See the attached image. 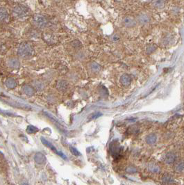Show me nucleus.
<instances>
[{
    "instance_id": "6e6552de",
    "label": "nucleus",
    "mask_w": 184,
    "mask_h": 185,
    "mask_svg": "<svg viewBox=\"0 0 184 185\" xmlns=\"http://www.w3.org/2000/svg\"><path fill=\"white\" fill-rule=\"evenodd\" d=\"M176 158H177V157H176L175 154L173 152H168L165 155L164 162L167 164H172L175 162Z\"/></svg>"
},
{
    "instance_id": "bb28decb",
    "label": "nucleus",
    "mask_w": 184,
    "mask_h": 185,
    "mask_svg": "<svg viewBox=\"0 0 184 185\" xmlns=\"http://www.w3.org/2000/svg\"><path fill=\"white\" fill-rule=\"evenodd\" d=\"M119 40V36L117 35H114L113 36V41H114V42H117V41H118V40Z\"/></svg>"
},
{
    "instance_id": "412c9836",
    "label": "nucleus",
    "mask_w": 184,
    "mask_h": 185,
    "mask_svg": "<svg viewBox=\"0 0 184 185\" xmlns=\"http://www.w3.org/2000/svg\"><path fill=\"white\" fill-rule=\"evenodd\" d=\"M90 68H91L92 70L95 72H97L100 71L101 70V66H99L98 63H93L91 65H90Z\"/></svg>"
},
{
    "instance_id": "5701e85b",
    "label": "nucleus",
    "mask_w": 184,
    "mask_h": 185,
    "mask_svg": "<svg viewBox=\"0 0 184 185\" xmlns=\"http://www.w3.org/2000/svg\"><path fill=\"white\" fill-rule=\"evenodd\" d=\"M126 171H127V173H129V174H133V173H137V169L133 166H129L126 169Z\"/></svg>"
},
{
    "instance_id": "20e7f679",
    "label": "nucleus",
    "mask_w": 184,
    "mask_h": 185,
    "mask_svg": "<svg viewBox=\"0 0 184 185\" xmlns=\"http://www.w3.org/2000/svg\"><path fill=\"white\" fill-rule=\"evenodd\" d=\"M110 152L115 158H117L122 152V147L119 145L118 140H113L110 144Z\"/></svg>"
},
{
    "instance_id": "39448f33",
    "label": "nucleus",
    "mask_w": 184,
    "mask_h": 185,
    "mask_svg": "<svg viewBox=\"0 0 184 185\" xmlns=\"http://www.w3.org/2000/svg\"><path fill=\"white\" fill-rule=\"evenodd\" d=\"M40 139H41V141H42V143H43V145H45V146H47V147H49V148H50V149H51V150L54 151L55 153L57 154L58 155H59L60 157H61V158L63 159V160H66V159H67V157H66V156L64 155V154L62 152H59V151H58L57 150H56V147H55L51 143H49V141H47L46 139H44L43 137H42Z\"/></svg>"
},
{
    "instance_id": "f8f14e48",
    "label": "nucleus",
    "mask_w": 184,
    "mask_h": 185,
    "mask_svg": "<svg viewBox=\"0 0 184 185\" xmlns=\"http://www.w3.org/2000/svg\"><path fill=\"white\" fill-rule=\"evenodd\" d=\"M120 82L125 86H128L130 85L131 82V78L128 74H125L121 76Z\"/></svg>"
},
{
    "instance_id": "2eb2a0df",
    "label": "nucleus",
    "mask_w": 184,
    "mask_h": 185,
    "mask_svg": "<svg viewBox=\"0 0 184 185\" xmlns=\"http://www.w3.org/2000/svg\"><path fill=\"white\" fill-rule=\"evenodd\" d=\"M156 140H157V137H156V134H151L149 135H148L146 137V142L149 145H153L156 142Z\"/></svg>"
},
{
    "instance_id": "9b49d317",
    "label": "nucleus",
    "mask_w": 184,
    "mask_h": 185,
    "mask_svg": "<svg viewBox=\"0 0 184 185\" xmlns=\"http://www.w3.org/2000/svg\"><path fill=\"white\" fill-rule=\"evenodd\" d=\"M8 65L12 69H17L19 67H20V61H18V59L15 58H9L8 60Z\"/></svg>"
},
{
    "instance_id": "f3484780",
    "label": "nucleus",
    "mask_w": 184,
    "mask_h": 185,
    "mask_svg": "<svg viewBox=\"0 0 184 185\" xmlns=\"http://www.w3.org/2000/svg\"><path fill=\"white\" fill-rule=\"evenodd\" d=\"M67 83L65 81L61 80L57 83V88L59 90H61V91H64V90H65L67 89Z\"/></svg>"
},
{
    "instance_id": "393cba45",
    "label": "nucleus",
    "mask_w": 184,
    "mask_h": 185,
    "mask_svg": "<svg viewBox=\"0 0 184 185\" xmlns=\"http://www.w3.org/2000/svg\"><path fill=\"white\" fill-rule=\"evenodd\" d=\"M101 116V113H95L92 115V116L90 117V118H91V119H95V118H97L98 117H99Z\"/></svg>"
},
{
    "instance_id": "aec40b11",
    "label": "nucleus",
    "mask_w": 184,
    "mask_h": 185,
    "mask_svg": "<svg viewBox=\"0 0 184 185\" xmlns=\"http://www.w3.org/2000/svg\"><path fill=\"white\" fill-rule=\"evenodd\" d=\"M174 170L178 173L184 172V162H180L174 166Z\"/></svg>"
},
{
    "instance_id": "a211bd4d",
    "label": "nucleus",
    "mask_w": 184,
    "mask_h": 185,
    "mask_svg": "<svg viewBox=\"0 0 184 185\" xmlns=\"http://www.w3.org/2000/svg\"><path fill=\"white\" fill-rule=\"evenodd\" d=\"M148 169L150 172L154 173H157L160 171V168L158 165L155 164L154 163H150L148 165Z\"/></svg>"
},
{
    "instance_id": "6ab92c4d",
    "label": "nucleus",
    "mask_w": 184,
    "mask_h": 185,
    "mask_svg": "<svg viewBox=\"0 0 184 185\" xmlns=\"http://www.w3.org/2000/svg\"><path fill=\"white\" fill-rule=\"evenodd\" d=\"M162 181L166 184H172L174 182V179L169 174H165L162 178Z\"/></svg>"
},
{
    "instance_id": "f257e3e1",
    "label": "nucleus",
    "mask_w": 184,
    "mask_h": 185,
    "mask_svg": "<svg viewBox=\"0 0 184 185\" xmlns=\"http://www.w3.org/2000/svg\"><path fill=\"white\" fill-rule=\"evenodd\" d=\"M29 9L28 7L22 4H18L14 6L12 13L15 18L18 19H24L27 18L29 15Z\"/></svg>"
},
{
    "instance_id": "1a4fd4ad",
    "label": "nucleus",
    "mask_w": 184,
    "mask_h": 185,
    "mask_svg": "<svg viewBox=\"0 0 184 185\" xmlns=\"http://www.w3.org/2000/svg\"><path fill=\"white\" fill-rule=\"evenodd\" d=\"M9 19L8 11L4 8H0V22H7Z\"/></svg>"
},
{
    "instance_id": "9d476101",
    "label": "nucleus",
    "mask_w": 184,
    "mask_h": 185,
    "mask_svg": "<svg viewBox=\"0 0 184 185\" xmlns=\"http://www.w3.org/2000/svg\"><path fill=\"white\" fill-rule=\"evenodd\" d=\"M34 160L38 164H43L46 162V157L41 152H37L34 156Z\"/></svg>"
},
{
    "instance_id": "423d86ee",
    "label": "nucleus",
    "mask_w": 184,
    "mask_h": 185,
    "mask_svg": "<svg viewBox=\"0 0 184 185\" xmlns=\"http://www.w3.org/2000/svg\"><path fill=\"white\" fill-rule=\"evenodd\" d=\"M151 21V17L148 14L145 13H141L137 16V22L142 25H146Z\"/></svg>"
},
{
    "instance_id": "a878e982",
    "label": "nucleus",
    "mask_w": 184,
    "mask_h": 185,
    "mask_svg": "<svg viewBox=\"0 0 184 185\" xmlns=\"http://www.w3.org/2000/svg\"><path fill=\"white\" fill-rule=\"evenodd\" d=\"M155 50H156V48H155L154 45H150V46H149L147 48L148 52H153Z\"/></svg>"
},
{
    "instance_id": "4be33fe9",
    "label": "nucleus",
    "mask_w": 184,
    "mask_h": 185,
    "mask_svg": "<svg viewBox=\"0 0 184 185\" xmlns=\"http://www.w3.org/2000/svg\"><path fill=\"white\" fill-rule=\"evenodd\" d=\"M38 131V129L33 125H29L27 128V131L29 134H34Z\"/></svg>"
},
{
    "instance_id": "0eeeda50",
    "label": "nucleus",
    "mask_w": 184,
    "mask_h": 185,
    "mask_svg": "<svg viewBox=\"0 0 184 185\" xmlns=\"http://www.w3.org/2000/svg\"><path fill=\"white\" fill-rule=\"evenodd\" d=\"M122 24L126 27L128 28H132L136 26L137 21L135 20V18L131 16H126L122 19Z\"/></svg>"
},
{
    "instance_id": "ddd939ff",
    "label": "nucleus",
    "mask_w": 184,
    "mask_h": 185,
    "mask_svg": "<svg viewBox=\"0 0 184 185\" xmlns=\"http://www.w3.org/2000/svg\"><path fill=\"white\" fill-rule=\"evenodd\" d=\"M151 4L153 7L157 8V9H163L165 5L164 0H153Z\"/></svg>"
},
{
    "instance_id": "7ed1b4c3",
    "label": "nucleus",
    "mask_w": 184,
    "mask_h": 185,
    "mask_svg": "<svg viewBox=\"0 0 184 185\" xmlns=\"http://www.w3.org/2000/svg\"><path fill=\"white\" fill-rule=\"evenodd\" d=\"M33 21V23L37 27L41 29L45 28L48 25V23H49L47 18L41 14H37L34 15Z\"/></svg>"
},
{
    "instance_id": "b1692460",
    "label": "nucleus",
    "mask_w": 184,
    "mask_h": 185,
    "mask_svg": "<svg viewBox=\"0 0 184 185\" xmlns=\"http://www.w3.org/2000/svg\"><path fill=\"white\" fill-rule=\"evenodd\" d=\"M70 152H72V155H74L75 156H79L81 155L79 151L77 150V149H76L75 147H72V146H70Z\"/></svg>"
},
{
    "instance_id": "4468645a",
    "label": "nucleus",
    "mask_w": 184,
    "mask_h": 185,
    "mask_svg": "<svg viewBox=\"0 0 184 185\" xmlns=\"http://www.w3.org/2000/svg\"><path fill=\"white\" fill-rule=\"evenodd\" d=\"M22 90L28 96H32L34 94V89L31 86L25 85L22 87Z\"/></svg>"
},
{
    "instance_id": "f03ea898",
    "label": "nucleus",
    "mask_w": 184,
    "mask_h": 185,
    "mask_svg": "<svg viewBox=\"0 0 184 185\" xmlns=\"http://www.w3.org/2000/svg\"><path fill=\"white\" fill-rule=\"evenodd\" d=\"M33 49L29 43H22L17 50V54L20 57L23 58H29L33 55Z\"/></svg>"
},
{
    "instance_id": "dca6fc26",
    "label": "nucleus",
    "mask_w": 184,
    "mask_h": 185,
    "mask_svg": "<svg viewBox=\"0 0 184 185\" xmlns=\"http://www.w3.org/2000/svg\"><path fill=\"white\" fill-rule=\"evenodd\" d=\"M16 85H17V84H16L15 80L13 78H9V79H7V80L6 82V86L8 88H14L16 86Z\"/></svg>"
}]
</instances>
